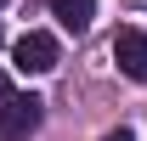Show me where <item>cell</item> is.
Listing matches in <instances>:
<instances>
[{"label": "cell", "mask_w": 147, "mask_h": 141, "mask_svg": "<svg viewBox=\"0 0 147 141\" xmlns=\"http://www.w3.org/2000/svg\"><path fill=\"white\" fill-rule=\"evenodd\" d=\"M113 62H119L125 79L147 85V34L142 28H119V34H113Z\"/></svg>", "instance_id": "cell-2"}, {"label": "cell", "mask_w": 147, "mask_h": 141, "mask_svg": "<svg viewBox=\"0 0 147 141\" xmlns=\"http://www.w3.org/2000/svg\"><path fill=\"white\" fill-rule=\"evenodd\" d=\"M0 6H6V0H0Z\"/></svg>", "instance_id": "cell-7"}, {"label": "cell", "mask_w": 147, "mask_h": 141, "mask_svg": "<svg viewBox=\"0 0 147 141\" xmlns=\"http://www.w3.org/2000/svg\"><path fill=\"white\" fill-rule=\"evenodd\" d=\"M51 11H57V23H62V28L85 34V28H91V17H96V0H51Z\"/></svg>", "instance_id": "cell-4"}, {"label": "cell", "mask_w": 147, "mask_h": 141, "mask_svg": "<svg viewBox=\"0 0 147 141\" xmlns=\"http://www.w3.org/2000/svg\"><path fill=\"white\" fill-rule=\"evenodd\" d=\"M11 102H17V90H11V79L0 73V124H6V113H11Z\"/></svg>", "instance_id": "cell-5"}, {"label": "cell", "mask_w": 147, "mask_h": 141, "mask_svg": "<svg viewBox=\"0 0 147 141\" xmlns=\"http://www.w3.org/2000/svg\"><path fill=\"white\" fill-rule=\"evenodd\" d=\"M40 96H17L11 102V113H6V124H0V136L6 141H23V136H34V124H40Z\"/></svg>", "instance_id": "cell-3"}, {"label": "cell", "mask_w": 147, "mask_h": 141, "mask_svg": "<svg viewBox=\"0 0 147 141\" xmlns=\"http://www.w3.org/2000/svg\"><path fill=\"white\" fill-rule=\"evenodd\" d=\"M11 56H17L23 73H51L57 62H62V45H57L45 28H28V34L17 40V51H11Z\"/></svg>", "instance_id": "cell-1"}, {"label": "cell", "mask_w": 147, "mask_h": 141, "mask_svg": "<svg viewBox=\"0 0 147 141\" xmlns=\"http://www.w3.org/2000/svg\"><path fill=\"white\" fill-rule=\"evenodd\" d=\"M102 141H136V130H108Z\"/></svg>", "instance_id": "cell-6"}]
</instances>
